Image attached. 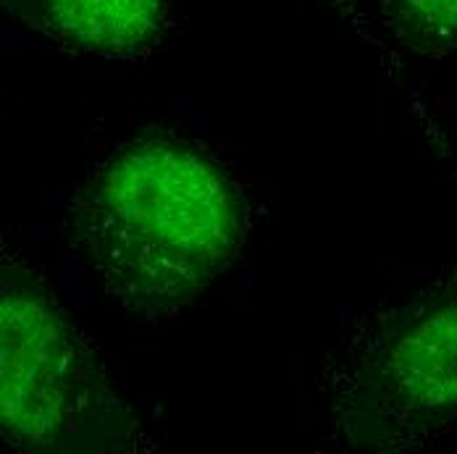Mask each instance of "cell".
Returning <instances> with one entry per match:
<instances>
[{
  "mask_svg": "<svg viewBox=\"0 0 457 454\" xmlns=\"http://www.w3.org/2000/svg\"><path fill=\"white\" fill-rule=\"evenodd\" d=\"M242 186L200 142L147 135L116 147L71 205V247L121 308L171 316L239 260Z\"/></svg>",
  "mask_w": 457,
  "mask_h": 454,
  "instance_id": "6da1fadb",
  "label": "cell"
},
{
  "mask_svg": "<svg viewBox=\"0 0 457 454\" xmlns=\"http://www.w3.org/2000/svg\"><path fill=\"white\" fill-rule=\"evenodd\" d=\"M0 428L21 452H121L139 433L90 336L13 252L0 260Z\"/></svg>",
  "mask_w": 457,
  "mask_h": 454,
  "instance_id": "7a4b0ae2",
  "label": "cell"
},
{
  "mask_svg": "<svg viewBox=\"0 0 457 454\" xmlns=\"http://www.w3.org/2000/svg\"><path fill=\"white\" fill-rule=\"evenodd\" d=\"M331 417L358 450H405L457 423V284L368 342L337 381Z\"/></svg>",
  "mask_w": 457,
  "mask_h": 454,
  "instance_id": "3957f363",
  "label": "cell"
},
{
  "mask_svg": "<svg viewBox=\"0 0 457 454\" xmlns=\"http://www.w3.org/2000/svg\"><path fill=\"white\" fill-rule=\"evenodd\" d=\"M46 43L71 55L142 61L163 43L171 0H3Z\"/></svg>",
  "mask_w": 457,
  "mask_h": 454,
  "instance_id": "277c9868",
  "label": "cell"
},
{
  "mask_svg": "<svg viewBox=\"0 0 457 454\" xmlns=\"http://www.w3.org/2000/svg\"><path fill=\"white\" fill-rule=\"evenodd\" d=\"M384 24L397 45L423 58L457 50V0H384Z\"/></svg>",
  "mask_w": 457,
  "mask_h": 454,
  "instance_id": "5b68a950",
  "label": "cell"
}]
</instances>
